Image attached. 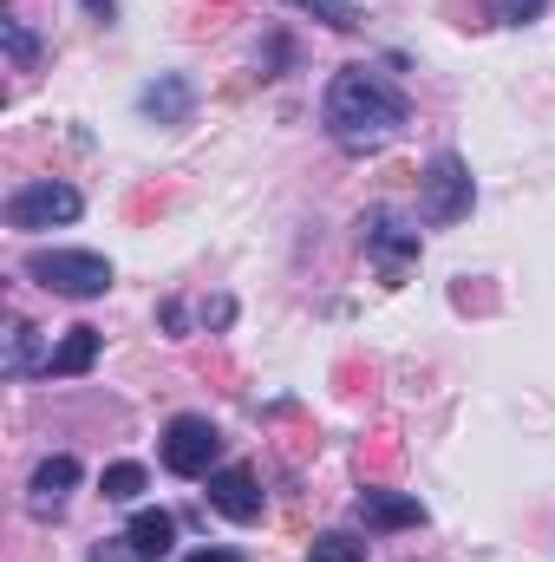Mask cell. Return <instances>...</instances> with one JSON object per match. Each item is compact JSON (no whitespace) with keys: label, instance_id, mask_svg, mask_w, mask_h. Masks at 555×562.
<instances>
[{"label":"cell","instance_id":"cell-1","mask_svg":"<svg viewBox=\"0 0 555 562\" xmlns=\"http://www.w3.org/2000/svg\"><path fill=\"white\" fill-rule=\"evenodd\" d=\"M320 119H327V138L340 144V150L366 157V150H386V144L406 132V99L386 79H373V72L353 66V72H333Z\"/></svg>","mask_w":555,"mask_h":562},{"label":"cell","instance_id":"cell-2","mask_svg":"<svg viewBox=\"0 0 555 562\" xmlns=\"http://www.w3.org/2000/svg\"><path fill=\"white\" fill-rule=\"evenodd\" d=\"M20 269L39 281V288L66 294V301H99V294L112 288V262L92 256V249H33Z\"/></svg>","mask_w":555,"mask_h":562},{"label":"cell","instance_id":"cell-3","mask_svg":"<svg viewBox=\"0 0 555 562\" xmlns=\"http://www.w3.org/2000/svg\"><path fill=\"white\" fill-rule=\"evenodd\" d=\"M79 210H86V196L72 183L39 177V183H20L7 196V229H53V223H72Z\"/></svg>","mask_w":555,"mask_h":562},{"label":"cell","instance_id":"cell-4","mask_svg":"<svg viewBox=\"0 0 555 562\" xmlns=\"http://www.w3.org/2000/svg\"><path fill=\"white\" fill-rule=\"evenodd\" d=\"M216 458H223V431L209 419L183 413V419L163 425V471H177V477H209Z\"/></svg>","mask_w":555,"mask_h":562},{"label":"cell","instance_id":"cell-5","mask_svg":"<svg viewBox=\"0 0 555 562\" xmlns=\"http://www.w3.org/2000/svg\"><path fill=\"white\" fill-rule=\"evenodd\" d=\"M418 216H424V223H457V216H471V170H464L457 150H438V157H431Z\"/></svg>","mask_w":555,"mask_h":562},{"label":"cell","instance_id":"cell-6","mask_svg":"<svg viewBox=\"0 0 555 562\" xmlns=\"http://www.w3.org/2000/svg\"><path fill=\"white\" fill-rule=\"evenodd\" d=\"M209 504H216L229 524H256V517H262V484H256V471H242V464L209 471Z\"/></svg>","mask_w":555,"mask_h":562},{"label":"cell","instance_id":"cell-7","mask_svg":"<svg viewBox=\"0 0 555 562\" xmlns=\"http://www.w3.org/2000/svg\"><path fill=\"white\" fill-rule=\"evenodd\" d=\"M72 484H79V458H46L39 471H33V484H26V510L33 517H59L66 510V497H72Z\"/></svg>","mask_w":555,"mask_h":562},{"label":"cell","instance_id":"cell-8","mask_svg":"<svg viewBox=\"0 0 555 562\" xmlns=\"http://www.w3.org/2000/svg\"><path fill=\"white\" fill-rule=\"evenodd\" d=\"M360 517L373 530H412V524H424V504L399 497V491H360Z\"/></svg>","mask_w":555,"mask_h":562},{"label":"cell","instance_id":"cell-9","mask_svg":"<svg viewBox=\"0 0 555 562\" xmlns=\"http://www.w3.org/2000/svg\"><path fill=\"white\" fill-rule=\"evenodd\" d=\"M99 347H105V334H99V327H72V334H66V340L46 353V373H59V380H79V373H92Z\"/></svg>","mask_w":555,"mask_h":562},{"label":"cell","instance_id":"cell-10","mask_svg":"<svg viewBox=\"0 0 555 562\" xmlns=\"http://www.w3.org/2000/svg\"><path fill=\"white\" fill-rule=\"evenodd\" d=\"M125 543H132L138 557L163 562V557H170V543H177V517H170V510H138V517H132V530H125Z\"/></svg>","mask_w":555,"mask_h":562},{"label":"cell","instance_id":"cell-11","mask_svg":"<svg viewBox=\"0 0 555 562\" xmlns=\"http://www.w3.org/2000/svg\"><path fill=\"white\" fill-rule=\"evenodd\" d=\"M366 243H373V256L386 262V281H399V262H412L418 256V236L412 229H399V223H386V216H373Z\"/></svg>","mask_w":555,"mask_h":562},{"label":"cell","instance_id":"cell-12","mask_svg":"<svg viewBox=\"0 0 555 562\" xmlns=\"http://www.w3.org/2000/svg\"><path fill=\"white\" fill-rule=\"evenodd\" d=\"M190 99H196V92H190V79H163V86H150V92H144L138 105L157 119V125H183V119H190Z\"/></svg>","mask_w":555,"mask_h":562},{"label":"cell","instance_id":"cell-13","mask_svg":"<svg viewBox=\"0 0 555 562\" xmlns=\"http://www.w3.org/2000/svg\"><path fill=\"white\" fill-rule=\"evenodd\" d=\"M0 373H7V380H26V373H33V327H26V321L7 327V360H0Z\"/></svg>","mask_w":555,"mask_h":562},{"label":"cell","instance_id":"cell-14","mask_svg":"<svg viewBox=\"0 0 555 562\" xmlns=\"http://www.w3.org/2000/svg\"><path fill=\"white\" fill-rule=\"evenodd\" d=\"M99 491H105L112 504H138V491H144V464H105Z\"/></svg>","mask_w":555,"mask_h":562},{"label":"cell","instance_id":"cell-15","mask_svg":"<svg viewBox=\"0 0 555 562\" xmlns=\"http://www.w3.org/2000/svg\"><path fill=\"white\" fill-rule=\"evenodd\" d=\"M314 562H366V543L347 530H327V537H314Z\"/></svg>","mask_w":555,"mask_h":562},{"label":"cell","instance_id":"cell-16","mask_svg":"<svg viewBox=\"0 0 555 562\" xmlns=\"http://www.w3.org/2000/svg\"><path fill=\"white\" fill-rule=\"evenodd\" d=\"M0 46H7V59H13L20 72H26V66L39 59V40H33V33H26L20 20H0Z\"/></svg>","mask_w":555,"mask_h":562},{"label":"cell","instance_id":"cell-17","mask_svg":"<svg viewBox=\"0 0 555 562\" xmlns=\"http://www.w3.org/2000/svg\"><path fill=\"white\" fill-rule=\"evenodd\" d=\"M287 7H307V13H320L327 26H340V33H353L360 26V13L347 7V0H287Z\"/></svg>","mask_w":555,"mask_h":562},{"label":"cell","instance_id":"cell-18","mask_svg":"<svg viewBox=\"0 0 555 562\" xmlns=\"http://www.w3.org/2000/svg\"><path fill=\"white\" fill-rule=\"evenodd\" d=\"M497 13L523 26V20H536V13H543V0H497Z\"/></svg>","mask_w":555,"mask_h":562},{"label":"cell","instance_id":"cell-19","mask_svg":"<svg viewBox=\"0 0 555 562\" xmlns=\"http://www.w3.org/2000/svg\"><path fill=\"white\" fill-rule=\"evenodd\" d=\"M92 562H150V557H138L132 543H99V550H92Z\"/></svg>","mask_w":555,"mask_h":562},{"label":"cell","instance_id":"cell-20","mask_svg":"<svg viewBox=\"0 0 555 562\" xmlns=\"http://www.w3.org/2000/svg\"><path fill=\"white\" fill-rule=\"evenodd\" d=\"M190 562H242V557H236V550H196Z\"/></svg>","mask_w":555,"mask_h":562},{"label":"cell","instance_id":"cell-21","mask_svg":"<svg viewBox=\"0 0 555 562\" xmlns=\"http://www.w3.org/2000/svg\"><path fill=\"white\" fill-rule=\"evenodd\" d=\"M86 7H92V13H112V0H86Z\"/></svg>","mask_w":555,"mask_h":562}]
</instances>
